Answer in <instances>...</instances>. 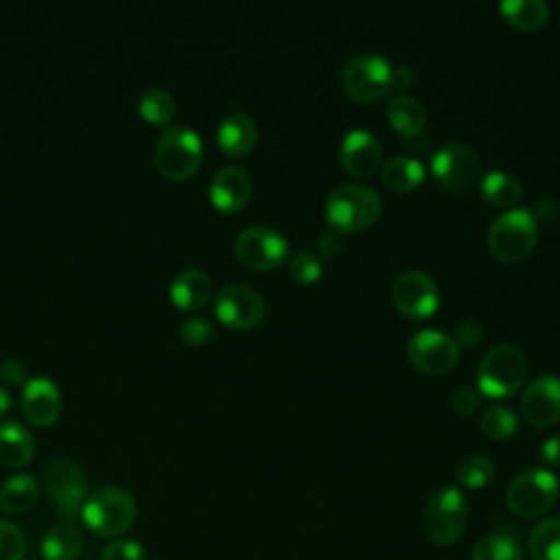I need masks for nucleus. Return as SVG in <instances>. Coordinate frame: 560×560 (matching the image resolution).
Listing matches in <instances>:
<instances>
[{
	"label": "nucleus",
	"mask_w": 560,
	"mask_h": 560,
	"mask_svg": "<svg viewBox=\"0 0 560 560\" xmlns=\"http://www.w3.org/2000/svg\"><path fill=\"white\" fill-rule=\"evenodd\" d=\"M383 208V199L370 186L341 184L330 190L324 214L326 223L337 232H359L370 228Z\"/></svg>",
	"instance_id": "obj_1"
},
{
	"label": "nucleus",
	"mask_w": 560,
	"mask_h": 560,
	"mask_svg": "<svg viewBox=\"0 0 560 560\" xmlns=\"http://www.w3.org/2000/svg\"><path fill=\"white\" fill-rule=\"evenodd\" d=\"M81 518L94 536L116 538L133 525L136 501L120 486H101L85 499Z\"/></svg>",
	"instance_id": "obj_2"
},
{
	"label": "nucleus",
	"mask_w": 560,
	"mask_h": 560,
	"mask_svg": "<svg viewBox=\"0 0 560 560\" xmlns=\"http://www.w3.org/2000/svg\"><path fill=\"white\" fill-rule=\"evenodd\" d=\"M560 497L558 477L540 466H529L521 470L505 490L508 508L521 518H540L545 516Z\"/></svg>",
	"instance_id": "obj_3"
},
{
	"label": "nucleus",
	"mask_w": 560,
	"mask_h": 560,
	"mask_svg": "<svg viewBox=\"0 0 560 560\" xmlns=\"http://www.w3.org/2000/svg\"><path fill=\"white\" fill-rule=\"evenodd\" d=\"M527 376V359L512 343H497L481 357L477 365V385L486 396H512Z\"/></svg>",
	"instance_id": "obj_4"
},
{
	"label": "nucleus",
	"mask_w": 560,
	"mask_h": 560,
	"mask_svg": "<svg viewBox=\"0 0 560 560\" xmlns=\"http://www.w3.org/2000/svg\"><path fill=\"white\" fill-rule=\"evenodd\" d=\"M538 221L529 208H512L501 212L488 232L492 254L503 262L523 260L536 245Z\"/></svg>",
	"instance_id": "obj_5"
},
{
	"label": "nucleus",
	"mask_w": 560,
	"mask_h": 560,
	"mask_svg": "<svg viewBox=\"0 0 560 560\" xmlns=\"http://www.w3.org/2000/svg\"><path fill=\"white\" fill-rule=\"evenodd\" d=\"M155 166L168 179H186L195 175L201 164L203 144L195 129L186 125H173L162 131L155 142Z\"/></svg>",
	"instance_id": "obj_6"
},
{
	"label": "nucleus",
	"mask_w": 560,
	"mask_h": 560,
	"mask_svg": "<svg viewBox=\"0 0 560 560\" xmlns=\"http://www.w3.org/2000/svg\"><path fill=\"white\" fill-rule=\"evenodd\" d=\"M466 518L468 503L464 492L455 486H442L431 494L424 508V534L435 545H453L466 529Z\"/></svg>",
	"instance_id": "obj_7"
},
{
	"label": "nucleus",
	"mask_w": 560,
	"mask_h": 560,
	"mask_svg": "<svg viewBox=\"0 0 560 560\" xmlns=\"http://www.w3.org/2000/svg\"><path fill=\"white\" fill-rule=\"evenodd\" d=\"M341 85L350 98L374 103L392 90V66L376 52L354 55L341 70Z\"/></svg>",
	"instance_id": "obj_8"
},
{
	"label": "nucleus",
	"mask_w": 560,
	"mask_h": 560,
	"mask_svg": "<svg viewBox=\"0 0 560 560\" xmlns=\"http://www.w3.org/2000/svg\"><path fill=\"white\" fill-rule=\"evenodd\" d=\"M44 490L55 503L61 521H74L88 499V481L70 459H52L44 470Z\"/></svg>",
	"instance_id": "obj_9"
},
{
	"label": "nucleus",
	"mask_w": 560,
	"mask_h": 560,
	"mask_svg": "<svg viewBox=\"0 0 560 560\" xmlns=\"http://www.w3.org/2000/svg\"><path fill=\"white\" fill-rule=\"evenodd\" d=\"M287 252H289L287 238L269 225L243 228L234 241L236 258L245 267L258 269V271L276 269L287 258Z\"/></svg>",
	"instance_id": "obj_10"
},
{
	"label": "nucleus",
	"mask_w": 560,
	"mask_h": 560,
	"mask_svg": "<svg viewBox=\"0 0 560 560\" xmlns=\"http://www.w3.org/2000/svg\"><path fill=\"white\" fill-rule=\"evenodd\" d=\"M407 359L427 374L451 372L459 361V346L438 328H422L407 339Z\"/></svg>",
	"instance_id": "obj_11"
},
{
	"label": "nucleus",
	"mask_w": 560,
	"mask_h": 560,
	"mask_svg": "<svg viewBox=\"0 0 560 560\" xmlns=\"http://www.w3.org/2000/svg\"><path fill=\"white\" fill-rule=\"evenodd\" d=\"M217 317L236 330L254 328L265 315V302L256 289L243 282H232L219 289L214 295Z\"/></svg>",
	"instance_id": "obj_12"
},
{
	"label": "nucleus",
	"mask_w": 560,
	"mask_h": 560,
	"mask_svg": "<svg viewBox=\"0 0 560 560\" xmlns=\"http://www.w3.org/2000/svg\"><path fill=\"white\" fill-rule=\"evenodd\" d=\"M479 155L462 142L440 147L431 158L433 177L448 190H466L479 175Z\"/></svg>",
	"instance_id": "obj_13"
},
{
	"label": "nucleus",
	"mask_w": 560,
	"mask_h": 560,
	"mask_svg": "<svg viewBox=\"0 0 560 560\" xmlns=\"http://www.w3.org/2000/svg\"><path fill=\"white\" fill-rule=\"evenodd\" d=\"M392 300L405 317L422 319L438 308L440 293H438V284L429 273L420 269H409L394 280Z\"/></svg>",
	"instance_id": "obj_14"
},
{
	"label": "nucleus",
	"mask_w": 560,
	"mask_h": 560,
	"mask_svg": "<svg viewBox=\"0 0 560 560\" xmlns=\"http://www.w3.org/2000/svg\"><path fill=\"white\" fill-rule=\"evenodd\" d=\"M521 413L529 424L547 427L560 420V378L553 374L536 376L521 396Z\"/></svg>",
	"instance_id": "obj_15"
},
{
	"label": "nucleus",
	"mask_w": 560,
	"mask_h": 560,
	"mask_svg": "<svg viewBox=\"0 0 560 560\" xmlns=\"http://www.w3.org/2000/svg\"><path fill=\"white\" fill-rule=\"evenodd\" d=\"M22 416L35 427H48L57 420L61 409V394L52 378L48 376H31L22 385L20 394Z\"/></svg>",
	"instance_id": "obj_16"
},
{
	"label": "nucleus",
	"mask_w": 560,
	"mask_h": 560,
	"mask_svg": "<svg viewBox=\"0 0 560 560\" xmlns=\"http://www.w3.org/2000/svg\"><path fill=\"white\" fill-rule=\"evenodd\" d=\"M339 160L354 177H370L383 160L378 138L368 129H350L339 144Z\"/></svg>",
	"instance_id": "obj_17"
},
{
	"label": "nucleus",
	"mask_w": 560,
	"mask_h": 560,
	"mask_svg": "<svg viewBox=\"0 0 560 560\" xmlns=\"http://www.w3.org/2000/svg\"><path fill=\"white\" fill-rule=\"evenodd\" d=\"M208 195H210V201L214 203V208H219L223 212H236L249 201L252 177L247 175L245 168H241L236 164H228L212 175Z\"/></svg>",
	"instance_id": "obj_18"
},
{
	"label": "nucleus",
	"mask_w": 560,
	"mask_h": 560,
	"mask_svg": "<svg viewBox=\"0 0 560 560\" xmlns=\"http://www.w3.org/2000/svg\"><path fill=\"white\" fill-rule=\"evenodd\" d=\"M258 138V129L256 122L249 114L245 112H232L230 116H225L217 129V142L219 147L234 158L247 155Z\"/></svg>",
	"instance_id": "obj_19"
},
{
	"label": "nucleus",
	"mask_w": 560,
	"mask_h": 560,
	"mask_svg": "<svg viewBox=\"0 0 560 560\" xmlns=\"http://www.w3.org/2000/svg\"><path fill=\"white\" fill-rule=\"evenodd\" d=\"M168 293H171L173 304H177L179 308L197 311L208 302V298L212 293V280L206 271L190 267V269L179 271L171 280Z\"/></svg>",
	"instance_id": "obj_20"
},
{
	"label": "nucleus",
	"mask_w": 560,
	"mask_h": 560,
	"mask_svg": "<svg viewBox=\"0 0 560 560\" xmlns=\"http://www.w3.org/2000/svg\"><path fill=\"white\" fill-rule=\"evenodd\" d=\"M35 440L18 420H0V464L20 468L33 459Z\"/></svg>",
	"instance_id": "obj_21"
},
{
	"label": "nucleus",
	"mask_w": 560,
	"mask_h": 560,
	"mask_svg": "<svg viewBox=\"0 0 560 560\" xmlns=\"http://www.w3.org/2000/svg\"><path fill=\"white\" fill-rule=\"evenodd\" d=\"M83 549V534L74 521H59L42 538L44 560H77Z\"/></svg>",
	"instance_id": "obj_22"
},
{
	"label": "nucleus",
	"mask_w": 560,
	"mask_h": 560,
	"mask_svg": "<svg viewBox=\"0 0 560 560\" xmlns=\"http://www.w3.org/2000/svg\"><path fill=\"white\" fill-rule=\"evenodd\" d=\"M39 499V481L28 472H15L0 486V510L7 514H24Z\"/></svg>",
	"instance_id": "obj_23"
},
{
	"label": "nucleus",
	"mask_w": 560,
	"mask_h": 560,
	"mask_svg": "<svg viewBox=\"0 0 560 560\" xmlns=\"http://www.w3.org/2000/svg\"><path fill=\"white\" fill-rule=\"evenodd\" d=\"M387 120L402 136H416L427 122L424 105L409 94H396L387 103Z\"/></svg>",
	"instance_id": "obj_24"
},
{
	"label": "nucleus",
	"mask_w": 560,
	"mask_h": 560,
	"mask_svg": "<svg viewBox=\"0 0 560 560\" xmlns=\"http://www.w3.org/2000/svg\"><path fill=\"white\" fill-rule=\"evenodd\" d=\"M424 177V166L411 155H394L381 168L383 184L394 192L413 190Z\"/></svg>",
	"instance_id": "obj_25"
},
{
	"label": "nucleus",
	"mask_w": 560,
	"mask_h": 560,
	"mask_svg": "<svg viewBox=\"0 0 560 560\" xmlns=\"http://www.w3.org/2000/svg\"><path fill=\"white\" fill-rule=\"evenodd\" d=\"M527 553L532 560H560V514L534 525L527 536Z\"/></svg>",
	"instance_id": "obj_26"
},
{
	"label": "nucleus",
	"mask_w": 560,
	"mask_h": 560,
	"mask_svg": "<svg viewBox=\"0 0 560 560\" xmlns=\"http://www.w3.org/2000/svg\"><path fill=\"white\" fill-rule=\"evenodd\" d=\"M479 190H481V197L486 201H490L492 206H501V208L514 206L523 195L521 182L508 171L486 173L481 184H479Z\"/></svg>",
	"instance_id": "obj_27"
},
{
	"label": "nucleus",
	"mask_w": 560,
	"mask_h": 560,
	"mask_svg": "<svg viewBox=\"0 0 560 560\" xmlns=\"http://www.w3.org/2000/svg\"><path fill=\"white\" fill-rule=\"evenodd\" d=\"M470 560H523V549L512 534L490 532L472 545Z\"/></svg>",
	"instance_id": "obj_28"
},
{
	"label": "nucleus",
	"mask_w": 560,
	"mask_h": 560,
	"mask_svg": "<svg viewBox=\"0 0 560 560\" xmlns=\"http://www.w3.org/2000/svg\"><path fill=\"white\" fill-rule=\"evenodd\" d=\"M499 11L512 26L521 31L538 28L549 15V9L542 0H503Z\"/></svg>",
	"instance_id": "obj_29"
},
{
	"label": "nucleus",
	"mask_w": 560,
	"mask_h": 560,
	"mask_svg": "<svg viewBox=\"0 0 560 560\" xmlns=\"http://www.w3.org/2000/svg\"><path fill=\"white\" fill-rule=\"evenodd\" d=\"M138 112L151 125H164V122H171V118L177 112V105L173 94L166 88L151 85V88H144L142 94L138 96Z\"/></svg>",
	"instance_id": "obj_30"
},
{
	"label": "nucleus",
	"mask_w": 560,
	"mask_h": 560,
	"mask_svg": "<svg viewBox=\"0 0 560 560\" xmlns=\"http://www.w3.org/2000/svg\"><path fill=\"white\" fill-rule=\"evenodd\" d=\"M479 427L490 440H508L518 431V420L512 409L503 405H492L481 413Z\"/></svg>",
	"instance_id": "obj_31"
},
{
	"label": "nucleus",
	"mask_w": 560,
	"mask_h": 560,
	"mask_svg": "<svg viewBox=\"0 0 560 560\" xmlns=\"http://www.w3.org/2000/svg\"><path fill=\"white\" fill-rule=\"evenodd\" d=\"M492 477H494V462L481 453L468 455L457 468L459 483L470 490H479V488L488 486L492 481Z\"/></svg>",
	"instance_id": "obj_32"
},
{
	"label": "nucleus",
	"mask_w": 560,
	"mask_h": 560,
	"mask_svg": "<svg viewBox=\"0 0 560 560\" xmlns=\"http://www.w3.org/2000/svg\"><path fill=\"white\" fill-rule=\"evenodd\" d=\"M26 551V538L22 529L7 521L0 518V560H22Z\"/></svg>",
	"instance_id": "obj_33"
},
{
	"label": "nucleus",
	"mask_w": 560,
	"mask_h": 560,
	"mask_svg": "<svg viewBox=\"0 0 560 560\" xmlns=\"http://www.w3.org/2000/svg\"><path fill=\"white\" fill-rule=\"evenodd\" d=\"M289 273L300 284H313L322 276V260L311 252H298L289 260Z\"/></svg>",
	"instance_id": "obj_34"
},
{
	"label": "nucleus",
	"mask_w": 560,
	"mask_h": 560,
	"mask_svg": "<svg viewBox=\"0 0 560 560\" xmlns=\"http://www.w3.org/2000/svg\"><path fill=\"white\" fill-rule=\"evenodd\" d=\"M214 335V326L206 319V317H197L190 315L179 324V337L182 341L190 343V346H199L206 343L210 337Z\"/></svg>",
	"instance_id": "obj_35"
},
{
	"label": "nucleus",
	"mask_w": 560,
	"mask_h": 560,
	"mask_svg": "<svg viewBox=\"0 0 560 560\" xmlns=\"http://www.w3.org/2000/svg\"><path fill=\"white\" fill-rule=\"evenodd\" d=\"M144 549L140 542L131 538H114L112 542L105 545L101 560H142Z\"/></svg>",
	"instance_id": "obj_36"
},
{
	"label": "nucleus",
	"mask_w": 560,
	"mask_h": 560,
	"mask_svg": "<svg viewBox=\"0 0 560 560\" xmlns=\"http://www.w3.org/2000/svg\"><path fill=\"white\" fill-rule=\"evenodd\" d=\"M479 405V392L475 387H468V385H459L457 389H453L451 394V407L457 411V413H470L475 411Z\"/></svg>",
	"instance_id": "obj_37"
},
{
	"label": "nucleus",
	"mask_w": 560,
	"mask_h": 560,
	"mask_svg": "<svg viewBox=\"0 0 560 560\" xmlns=\"http://www.w3.org/2000/svg\"><path fill=\"white\" fill-rule=\"evenodd\" d=\"M0 378L7 383V385H24L28 378H26V368L22 361L18 359H4L0 361Z\"/></svg>",
	"instance_id": "obj_38"
},
{
	"label": "nucleus",
	"mask_w": 560,
	"mask_h": 560,
	"mask_svg": "<svg viewBox=\"0 0 560 560\" xmlns=\"http://www.w3.org/2000/svg\"><path fill=\"white\" fill-rule=\"evenodd\" d=\"M455 332H457L459 343H464V346H468V348L477 346V343L481 341V337H483V330H481V326H479L475 319H464V322H459Z\"/></svg>",
	"instance_id": "obj_39"
},
{
	"label": "nucleus",
	"mask_w": 560,
	"mask_h": 560,
	"mask_svg": "<svg viewBox=\"0 0 560 560\" xmlns=\"http://www.w3.org/2000/svg\"><path fill=\"white\" fill-rule=\"evenodd\" d=\"M540 459H542L547 466H560V433L547 438V440L540 444Z\"/></svg>",
	"instance_id": "obj_40"
},
{
	"label": "nucleus",
	"mask_w": 560,
	"mask_h": 560,
	"mask_svg": "<svg viewBox=\"0 0 560 560\" xmlns=\"http://www.w3.org/2000/svg\"><path fill=\"white\" fill-rule=\"evenodd\" d=\"M413 81H416L413 68H409V66H405V63L392 68V88L405 90V88H411Z\"/></svg>",
	"instance_id": "obj_41"
},
{
	"label": "nucleus",
	"mask_w": 560,
	"mask_h": 560,
	"mask_svg": "<svg viewBox=\"0 0 560 560\" xmlns=\"http://www.w3.org/2000/svg\"><path fill=\"white\" fill-rule=\"evenodd\" d=\"M339 249H341V243H339L337 234H332V232H324V234H319V236H317V252H319L324 258H332V256H337V254H339Z\"/></svg>",
	"instance_id": "obj_42"
},
{
	"label": "nucleus",
	"mask_w": 560,
	"mask_h": 560,
	"mask_svg": "<svg viewBox=\"0 0 560 560\" xmlns=\"http://www.w3.org/2000/svg\"><path fill=\"white\" fill-rule=\"evenodd\" d=\"M553 208H556V203H553L551 199H540V201H538V210L534 212V217L551 219V217H553Z\"/></svg>",
	"instance_id": "obj_43"
},
{
	"label": "nucleus",
	"mask_w": 560,
	"mask_h": 560,
	"mask_svg": "<svg viewBox=\"0 0 560 560\" xmlns=\"http://www.w3.org/2000/svg\"><path fill=\"white\" fill-rule=\"evenodd\" d=\"M11 407V394L4 385H0V416L7 413V409Z\"/></svg>",
	"instance_id": "obj_44"
}]
</instances>
